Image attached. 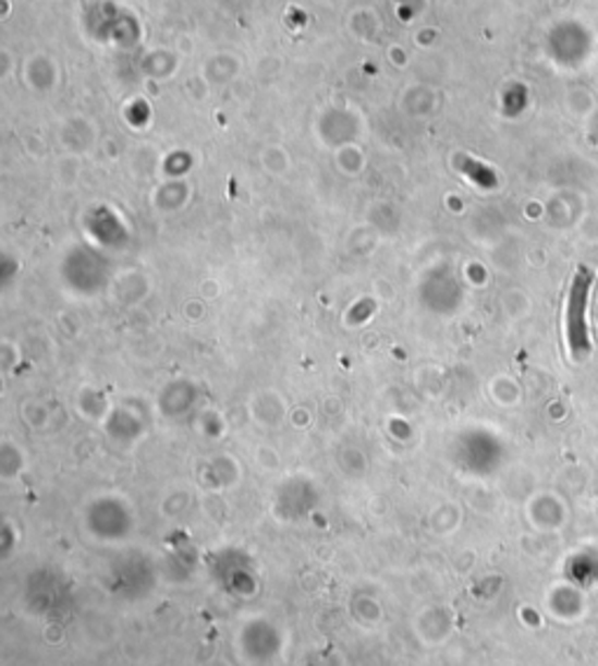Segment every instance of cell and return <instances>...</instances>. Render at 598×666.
<instances>
[{
  "label": "cell",
  "instance_id": "cell-1",
  "mask_svg": "<svg viewBox=\"0 0 598 666\" xmlns=\"http://www.w3.org/2000/svg\"><path fill=\"white\" fill-rule=\"evenodd\" d=\"M589 286H591V274L587 269H579L575 281L571 286V298H569V342L575 351H585L589 344V332H587V320L589 314Z\"/></svg>",
  "mask_w": 598,
  "mask_h": 666
}]
</instances>
